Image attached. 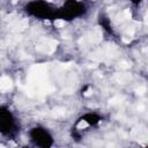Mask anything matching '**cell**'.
<instances>
[{
	"instance_id": "6da1fadb",
	"label": "cell",
	"mask_w": 148,
	"mask_h": 148,
	"mask_svg": "<svg viewBox=\"0 0 148 148\" xmlns=\"http://www.w3.org/2000/svg\"><path fill=\"white\" fill-rule=\"evenodd\" d=\"M28 15L39 20H56L57 8L46 0H31L24 6Z\"/></svg>"
},
{
	"instance_id": "7a4b0ae2",
	"label": "cell",
	"mask_w": 148,
	"mask_h": 148,
	"mask_svg": "<svg viewBox=\"0 0 148 148\" xmlns=\"http://www.w3.org/2000/svg\"><path fill=\"white\" fill-rule=\"evenodd\" d=\"M87 13V6L81 0H65L64 5L57 8L56 20L60 21H72L74 18L81 17Z\"/></svg>"
},
{
	"instance_id": "3957f363",
	"label": "cell",
	"mask_w": 148,
	"mask_h": 148,
	"mask_svg": "<svg viewBox=\"0 0 148 148\" xmlns=\"http://www.w3.org/2000/svg\"><path fill=\"white\" fill-rule=\"evenodd\" d=\"M16 119L13 112L6 106H0V134L13 136L16 133Z\"/></svg>"
},
{
	"instance_id": "277c9868",
	"label": "cell",
	"mask_w": 148,
	"mask_h": 148,
	"mask_svg": "<svg viewBox=\"0 0 148 148\" xmlns=\"http://www.w3.org/2000/svg\"><path fill=\"white\" fill-rule=\"evenodd\" d=\"M29 136H30V140L32 141V143L38 147L47 148L53 145V136L46 128H44L42 126L32 127L29 131Z\"/></svg>"
},
{
	"instance_id": "5b68a950",
	"label": "cell",
	"mask_w": 148,
	"mask_h": 148,
	"mask_svg": "<svg viewBox=\"0 0 148 148\" xmlns=\"http://www.w3.org/2000/svg\"><path fill=\"white\" fill-rule=\"evenodd\" d=\"M80 121L84 123L86 125H96L101 121V117L96 113H86L81 119Z\"/></svg>"
},
{
	"instance_id": "8992f818",
	"label": "cell",
	"mask_w": 148,
	"mask_h": 148,
	"mask_svg": "<svg viewBox=\"0 0 148 148\" xmlns=\"http://www.w3.org/2000/svg\"><path fill=\"white\" fill-rule=\"evenodd\" d=\"M130 1H131V2H133L134 5H139V3H140L142 0H130Z\"/></svg>"
}]
</instances>
